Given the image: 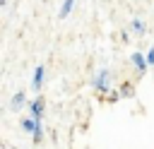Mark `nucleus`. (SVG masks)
Listing matches in <instances>:
<instances>
[{
    "mask_svg": "<svg viewBox=\"0 0 154 149\" xmlns=\"http://www.w3.org/2000/svg\"><path fill=\"white\" fill-rule=\"evenodd\" d=\"M94 89H96L99 94H108V89H111V72H108V70H101V72L96 74Z\"/></svg>",
    "mask_w": 154,
    "mask_h": 149,
    "instance_id": "f257e3e1",
    "label": "nucleus"
},
{
    "mask_svg": "<svg viewBox=\"0 0 154 149\" xmlns=\"http://www.w3.org/2000/svg\"><path fill=\"white\" fill-rule=\"evenodd\" d=\"M43 106H46V101H43V96H38V99L29 101V113H31L36 120H41V115H43Z\"/></svg>",
    "mask_w": 154,
    "mask_h": 149,
    "instance_id": "f03ea898",
    "label": "nucleus"
},
{
    "mask_svg": "<svg viewBox=\"0 0 154 149\" xmlns=\"http://www.w3.org/2000/svg\"><path fill=\"white\" fill-rule=\"evenodd\" d=\"M43 77H46V70H43V67L38 65V67L34 70V79H31V89H36V91H38V89L43 87Z\"/></svg>",
    "mask_w": 154,
    "mask_h": 149,
    "instance_id": "7ed1b4c3",
    "label": "nucleus"
},
{
    "mask_svg": "<svg viewBox=\"0 0 154 149\" xmlns=\"http://www.w3.org/2000/svg\"><path fill=\"white\" fill-rule=\"evenodd\" d=\"M132 62H135V67H137V72H140V74H142V72L147 70V65H149V60H147L142 53H137V50L132 53Z\"/></svg>",
    "mask_w": 154,
    "mask_h": 149,
    "instance_id": "20e7f679",
    "label": "nucleus"
},
{
    "mask_svg": "<svg viewBox=\"0 0 154 149\" xmlns=\"http://www.w3.org/2000/svg\"><path fill=\"white\" fill-rule=\"evenodd\" d=\"M24 103H26V96H24V91H17V94L10 99V108H12V111H19Z\"/></svg>",
    "mask_w": 154,
    "mask_h": 149,
    "instance_id": "39448f33",
    "label": "nucleus"
},
{
    "mask_svg": "<svg viewBox=\"0 0 154 149\" xmlns=\"http://www.w3.org/2000/svg\"><path fill=\"white\" fill-rule=\"evenodd\" d=\"M36 125H38V120H36L34 115H31V118H24V120H22V130H24V132H29V135H31V132L36 130Z\"/></svg>",
    "mask_w": 154,
    "mask_h": 149,
    "instance_id": "423d86ee",
    "label": "nucleus"
},
{
    "mask_svg": "<svg viewBox=\"0 0 154 149\" xmlns=\"http://www.w3.org/2000/svg\"><path fill=\"white\" fill-rule=\"evenodd\" d=\"M72 5H75V0H65V2H63V7H60V12H58V17H60V19H65V17L72 12Z\"/></svg>",
    "mask_w": 154,
    "mask_h": 149,
    "instance_id": "0eeeda50",
    "label": "nucleus"
},
{
    "mask_svg": "<svg viewBox=\"0 0 154 149\" xmlns=\"http://www.w3.org/2000/svg\"><path fill=\"white\" fill-rule=\"evenodd\" d=\"M130 29H132V31H135L137 36H142V34L147 31V29H144V22H142V19H132V24H130Z\"/></svg>",
    "mask_w": 154,
    "mask_h": 149,
    "instance_id": "6e6552de",
    "label": "nucleus"
},
{
    "mask_svg": "<svg viewBox=\"0 0 154 149\" xmlns=\"http://www.w3.org/2000/svg\"><path fill=\"white\" fill-rule=\"evenodd\" d=\"M31 139H34V144H41V139H43V125H41V120H38L36 130L31 132Z\"/></svg>",
    "mask_w": 154,
    "mask_h": 149,
    "instance_id": "1a4fd4ad",
    "label": "nucleus"
},
{
    "mask_svg": "<svg viewBox=\"0 0 154 149\" xmlns=\"http://www.w3.org/2000/svg\"><path fill=\"white\" fill-rule=\"evenodd\" d=\"M132 94H135V87H132L130 82H125V84L120 87V96H125V99H128V96H132Z\"/></svg>",
    "mask_w": 154,
    "mask_h": 149,
    "instance_id": "9d476101",
    "label": "nucleus"
},
{
    "mask_svg": "<svg viewBox=\"0 0 154 149\" xmlns=\"http://www.w3.org/2000/svg\"><path fill=\"white\" fill-rule=\"evenodd\" d=\"M106 99L116 103V101H118V99H123V96H120V91H116V89H113V91H108V94H106Z\"/></svg>",
    "mask_w": 154,
    "mask_h": 149,
    "instance_id": "9b49d317",
    "label": "nucleus"
},
{
    "mask_svg": "<svg viewBox=\"0 0 154 149\" xmlns=\"http://www.w3.org/2000/svg\"><path fill=\"white\" fill-rule=\"evenodd\" d=\"M147 60H149V65H154V48L147 53Z\"/></svg>",
    "mask_w": 154,
    "mask_h": 149,
    "instance_id": "f8f14e48",
    "label": "nucleus"
}]
</instances>
